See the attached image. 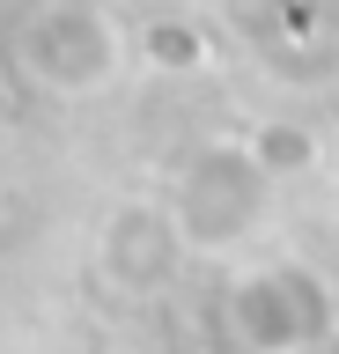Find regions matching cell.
I'll list each match as a JSON object with an SVG mask.
<instances>
[{
    "instance_id": "obj_1",
    "label": "cell",
    "mask_w": 339,
    "mask_h": 354,
    "mask_svg": "<svg viewBox=\"0 0 339 354\" xmlns=\"http://www.w3.org/2000/svg\"><path fill=\"white\" fill-rule=\"evenodd\" d=\"M222 325L244 354H295L317 339H339V288L302 259L251 266L222 288Z\"/></svg>"
},
{
    "instance_id": "obj_2",
    "label": "cell",
    "mask_w": 339,
    "mask_h": 354,
    "mask_svg": "<svg viewBox=\"0 0 339 354\" xmlns=\"http://www.w3.org/2000/svg\"><path fill=\"white\" fill-rule=\"evenodd\" d=\"M266 199H273V177L244 140H200L170 185V214L192 251H236L266 221Z\"/></svg>"
},
{
    "instance_id": "obj_3",
    "label": "cell",
    "mask_w": 339,
    "mask_h": 354,
    "mask_svg": "<svg viewBox=\"0 0 339 354\" xmlns=\"http://www.w3.org/2000/svg\"><path fill=\"white\" fill-rule=\"evenodd\" d=\"M23 66H30V82L52 88V96L111 88L118 82V30H111V15L89 8V0L45 8V15L23 30Z\"/></svg>"
},
{
    "instance_id": "obj_4",
    "label": "cell",
    "mask_w": 339,
    "mask_h": 354,
    "mask_svg": "<svg viewBox=\"0 0 339 354\" xmlns=\"http://www.w3.org/2000/svg\"><path fill=\"white\" fill-rule=\"evenodd\" d=\"M184 251H192V243H184L170 199H118L111 214H104V236H96V259H104V273H111L126 295L170 288Z\"/></svg>"
},
{
    "instance_id": "obj_5",
    "label": "cell",
    "mask_w": 339,
    "mask_h": 354,
    "mask_svg": "<svg viewBox=\"0 0 339 354\" xmlns=\"http://www.w3.org/2000/svg\"><path fill=\"white\" fill-rule=\"evenodd\" d=\"M244 148L266 162V177H273V185H280V177L317 170V155H325V148H317V133H310V126H295V118H266V126L244 140Z\"/></svg>"
},
{
    "instance_id": "obj_6",
    "label": "cell",
    "mask_w": 339,
    "mask_h": 354,
    "mask_svg": "<svg viewBox=\"0 0 339 354\" xmlns=\"http://www.w3.org/2000/svg\"><path fill=\"white\" fill-rule=\"evenodd\" d=\"M148 59H155L162 74H192V66H206V37L192 22H155V30H148Z\"/></svg>"
},
{
    "instance_id": "obj_7",
    "label": "cell",
    "mask_w": 339,
    "mask_h": 354,
    "mask_svg": "<svg viewBox=\"0 0 339 354\" xmlns=\"http://www.w3.org/2000/svg\"><path fill=\"white\" fill-rule=\"evenodd\" d=\"M295 354H339V339H317V347H295Z\"/></svg>"
}]
</instances>
